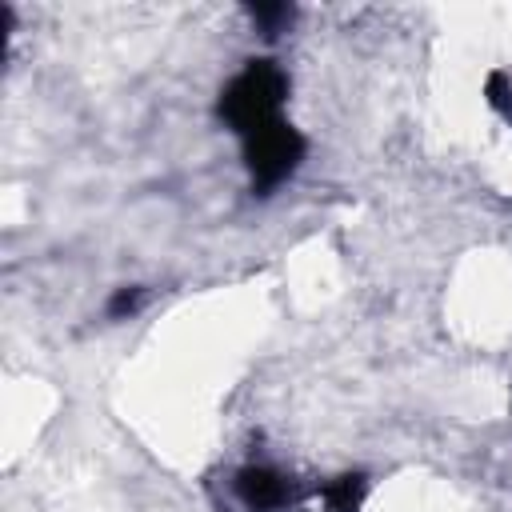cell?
Masks as SVG:
<instances>
[{"label":"cell","mask_w":512,"mask_h":512,"mask_svg":"<svg viewBox=\"0 0 512 512\" xmlns=\"http://www.w3.org/2000/svg\"><path fill=\"white\" fill-rule=\"evenodd\" d=\"M284 96H288V76L280 72V64L276 60H248L228 80V88L220 92L216 112L244 140V136L260 132V128H268V124L284 120L280 116Z\"/></svg>","instance_id":"1"},{"label":"cell","mask_w":512,"mask_h":512,"mask_svg":"<svg viewBox=\"0 0 512 512\" xmlns=\"http://www.w3.org/2000/svg\"><path fill=\"white\" fill-rule=\"evenodd\" d=\"M304 136L288 124V120H276L252 136H244V164L252 172V192L256 196H268L276 192L304 160Z\"/></svg>","instance_id":"2"},{"label":"cell","mask_w":512,"mask_h":512,"mask_svg":"<svg viewBox=\"0 0 512 512\" xmlns=\"http://www.w3.org/2000/svg\"><path fill=\"white\" fill-rule=\"evenodd\" d=\"M236 496H240L244 508H252V512H276V508L288 504L292 488H288V480H284L280 472L252 464V468H240V472H236Z\"/></svg>","instance_id":"3"},{"label":"cell","mask_w":512,"mask_h":512,"mask_svg":"<svg viewBox=\"0 0 512 512\" xmlns=\"http://www.w3.org/2000/svg\"><path fill=\"white\" fill-rule=\"evenodd\" d=\"M324 500L332 504V512H356L364 500V476H340L324 488Z\"/></svg>","instance_id":"4"},{"label":"cell","mask_w":512,"mask_h":512,"mask_svg":"<svg viewBox=\"0 0 512 512\" xmlns=\"http://www.w3.org/2000/svg\"><path fill=\"white\" fill-rule=\"evenodd\" d=\"M140 304H144V288H120V292L108 300V316L124 320V316H132Z\"/></svg>","instance_id":"5"},{"label":"cell","mask_w":512,"mask_h":512,"mask_svg":"<svg viewBox=\"0 0 512 512\" xmlns=\"http://www.w3.org/2000/svg\"><path fill=\"white\" fill-rule=\"evenodd\" d=\"M252 16L268 28V36L276 32V24H284V20H292V8H284V4H256L252 8Z\"/></svg>","instance_id":"6"}]
</instances>
